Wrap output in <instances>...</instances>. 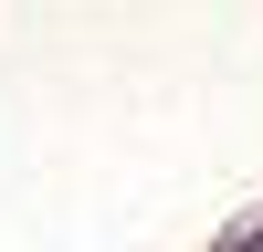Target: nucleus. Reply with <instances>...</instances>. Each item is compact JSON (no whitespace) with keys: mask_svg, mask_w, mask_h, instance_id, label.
<instances>
[{"mask_svg":"<svg viewBox=\"0 0 263 252\" xmlns=\"http://www.w3.org/2000/svg\"><path fill=\"white\" fill-rule=\"evenodd\" d=\"M232 252H263V231H253V242H232Z\"/></svg>","mask_w":263,"mask_h":252,"instance_id":"obj_1","label":"nucleus"}]
</instances>
